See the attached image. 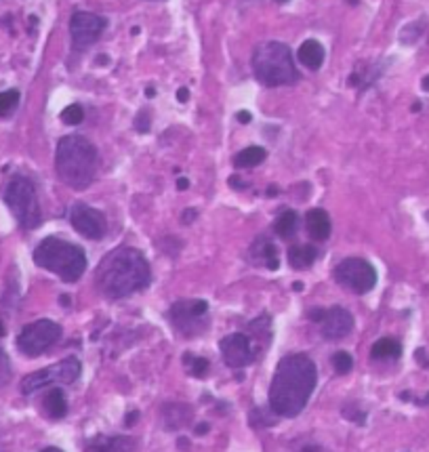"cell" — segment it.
Returning a JSON list of instances; mask_svg holds the SVG:
<instances>
[{"instance_id": "22", "label": "cell", "mask_w": 429, "mask_h": 452, "mask_svg": "<svg viewBox=\"0 0 429 452\" xmlns=\"http://www.w3.org/2000/svg\"><path fill=\"white\" fill-rule=\"evenodd\" d=\"M267 158V152L259 146H251V148H244L242 152L236 154L234 158V164L238 169H253V166H259L263 160Z\"/></svg>"}, {"instance_id": "20", "label": "cell", "mask_w": 429, "mask_h": 452, "mask_svg": "<svg viewBox=\"0 0 429 452\" xmlns=\"http://www.w3.org/2000/svg\"><path fill=\"white\" fill-rule=\"evenodd\" d=\"M45 412L51 416V419H63L68 414V400H65V393L63 389H51L47 396H45Z\"/></svg>"}, {"instance_id": "47", "label": "cell", "mask_w": 429, "mask_h": 452, "mask_svg": "<svg viewBox=\"0 0 429 452\" xmlns=\"http://www.w3.org/2000/svg\"><path fill=\"white\" fill-rule=\"evenodd\" d=\"M348 3H352V5H356V3H358V0H348Z\"/></svg>"}, {"instance_id": "28", "label": "cell", "mask_w": 429, "mask_h": 452, "mask_svg": "<svg viewBox=\"0 0 429 452\" xmlns=\"http://www.w3.org/2000/svg\"><path fill=\"white\" fill-rule=\"evenodd\" d=\"M185 364H189L192 366V375L194 377H206V373H208V360H204V358H192L189 354H185Z\"/></svg>"}, {"instance_id": "46", "label": "cell", "mask_w": 429, "mask_h": 452, "mask_svg": "<svg viewBox=\"0 0 429 452\" xmlns=\"http://www.w3.org/2000/svg\"><path fill=\"white\" fill-rule=\"evenodd\" d=\"M276 3H278V5H286V3H288V0H276Z\"/></svg>"}, {"instance_id": "5", "label": "cell", "mask_w": 429, "mask_h": 452, "mask_svg": "<svg viewBox=\"0 0 429 452\" xmlns=\"http://www.w3.org/2000/svg\"><path fill=\"white\" fill-rule=\"evenodd\" d=\"M253 72L255 78L265 86L295 84L301 78L292 59V51L278 40L261 42L253 51Z\"/></svg>"}, {"instance_id": "19", "label": "cell", "mask_w": 429, "mask_h": 452, "mask_svg": "<svg viewBox=\"0 0 429 452\" xmlns=\"http://www.w3.org/2000/svg\"><path fill=\"white\" fill-rule=\"evenodd\" d=\"M315 259H318V249L311 247V244H299V247H290L288 249V263L295 270H305Z\"/></svg>"}, {"instance_id": "8", "label": "cell", "mask_w": 429, "mask_h": 452, "mask_svg": "<svg viewBox=\"0 0 429 452\" xmlns=\"http://www.w3.org/2000/svg\"><path fill=\"white\" fill-rule=\"evenodd\" d=\"M61 338V326L53 320H36L28 326H24V330L17 336V348L22 354L36 358L40 354H45L49 348H53Z\"/></svg>"}, {"instance_id": "40", "label": "cell", "mask_w": 429, "mask_h": 452, "mask_svg": "<svg viewBox=\"0 0 429 452\" xmlns=\"http://www.w3.org/2000/svg\"><path fill=\"white\" fill-rule=\"evenodd\" d=\"M421 88H423V91H429V74L423 78V82H421Z\"/></svg>"}, {"instance_id": "9", "label": "cell", "mask_w": 429, "mask_h": 452, "mask_svg": "<svg viewBox=\"0 0 429 452\" xmlns=\"http://www.w3.org/2000/svg\"><path fill=\"white\" fill-rule=\"evenodd\" d=\"M335 282L341 284L345 290H352L356 295H366L377 286V270L360 257H350L343 259L335 272Z\"/></svg>"}, {"instance_id": "44", "label": "cell", "mask_w": 429, "mask_h": 452, "mask_svg": "<svg viewBox=\"0 0 429 452\" xmlns=\"http://www.w3.org/2000/svg\"><path fill=\"white\" fill-rule=\"evenodd\" d=\"M301 452H318V450H315L313 446H305V448H303Z\"/></svg>"}, {"instance_id": "37", "label": "cell", "mask_w": 429, "mask_h": 452, "mask_svg": "<svg viewBox=\"0 0 429 452\" xmlns=\"http://www.w3.org/2000/svg\"><path fill=\"white\" fill-rule=\"evenodd\" d=\"M187 187H189V181L185 177H179L177 179V189H187Z\"/></svg>"}, {"instance_id": "2", "label": "cell", "mask_w": 429, "mask_h": 452, "mask_svg": "<svg viewBox=\"0 0 429 452\" xmlns=\"http://www.w3.org/2000/svg\"><path fill=\"white\" fill-rule=\"evenodd\" d=\"M152 280L150 263L141 251L120 247L107 253L95 272V286L107 299H125L143 290Z\"/></svg>"}, {"instance_id": "32", "label": "cell", "mask_w": 429, "mask_h": 452, "mask_svg": "<svg viewBox=\"0 0 429 452\" xmlns=\"http://www.w3.org/2000/svg\"><path fill=\"white\" fill-rule=\"evenodd\" d=\"M196 215H198V212H196L194 208H187V210H183V215H181V221H183V223H192V221L196 219Z\"/></svg>"}, {"instance_id": "10", "label": "cell", "mask_w": 429, "mask_h": 452, "mask_svg": "<svg viewBox=\"0 0 429 452\" xmlns=\"http://www.w3.org/2000/svg\"><path fill=\"white\" fill-rule=\"evenodd\" d=\"M206 311H208L206 301H202V299H183V301H177L171 307L169 318H171L173 326L177 328V332H181L183 336H194V334H200L206 328V324L202 322Z\"/></svg>"}, {"instance_id": "11", "label": "cell", "mask_w": 429, "mask_h": 452, "mask_svg": "<svg viewBox=\"0 0 429 452\" xmlns=\"http://www.w3.org/2000/svg\"><path fill=\"white\" fill-rule=\"evenodd\" d=\"M70 223L72 228L88 238V240H101L107 232V221H105V215L84 202H76L70 210Z\"/></svg>"}, {"instance_id": "1", "label": "cell", "mask_w": 429, "mask_h": 452, "mask_svg": "<svg viewBox=\"0 0 429 452\" xmlns=\"http://www.w3.org/2000/svg\"><path fill=\"white\" fill-rule=\"evenodd\" d=\"M318 383V368L305 354H290L276 366L270 385V408L284 419L303 412Z\"/></svg>"}, {"instance_id": "16", "label": "cell", "mask_w": 429, "mask_h": 452, "mask_svg": "<svg viewBox=\"0 0 429 452\" xmlns=\"http://www.w3.org/2000/svg\"><path fill=\"white\" fill-rule=\"evenodd\" d=\"M135 439L127 435H114V437H95L88 442L86 452H133Z\"/></svg>"}, {"instance_id": "18", "label": "cell", "mask_w": 429, "mask_h": 452, "mask_svg": "<svg viewBox=\"0 0 429 452\" xmlns=\"http://www.w3.org/2000/svg\"><path fill=\"white\" fill-rule=\"evenodd\" d=\"M325 47H322L318 40H305L299 47V61L307 68V70H318L322 63H325Z\"/></svg>"}, {"instance_id": "29", "label": "cell", "mask_w": 429, "mask_h": 452, "mask_svg": "<svg viewBox=\"0 0 429 452\" xmlns=\"http://www.w3.org/2000/svg\"><path fill=\"white\" fill-rule=\"evenodd\" d=\"M343 416L350 419V421H354V423H358V425H364V421H366V412L360 410L356 404H348L343 408Z\"/></svg>"}, {"instance_id": "35", "label": "cell", "mask_w": 429, "mask_h": 452, "mask_svg": "<svg viewBox=\"0 0 429 452\" xmlns=\"http://www.w3.org/2000/svg\"><path fill=\"white\" fill-rule=\"evenodd\" d=\"M187 99H189V91H187L185 86L179 88V91H177V101H179V103H185Z\"/></svg>"}, {"instance_id": "17", "label": "cell", "mask_w": 429, "mask_h": 452, "mask_svg": "<svg viewBox=\"0 0 429 452\" xmlns=\"http://www.w3.org/2000/svg\"><path fill=\"white\" fill-rule=\"evenodd\" d=\"M192 421V408L187 404H166L162 408V425L169 431L185 427Z\"/></svg>"}, {"instance_id": "6", "label": "cell", "mask_w": 429, "mask_h": 452, "mask_svg": "<svg viewBox=\"0 0 429 452\" xmlns=\"http://www.w3.org/2000/svg\"><path fill=\"white\" fill-rule=\"evenodd\" d=\"M5 202L24 230H34L40 225V204L36 187L28 177H13L5 189Z\"/></svg>"}, {"instance_id": "7", "label": "cell", "mask_w": 429, "mask_h": 452, "mask_svg": "<svg viewBox=\"0 0 429 452\" xmlns=\"http://www.w3.org/2000/svg\"><path fill=\"white\" fill-rule=\"evenodd\" d=\"M80 371H82L80 360L70 356V358H65V360H61L57 364H51V366H47L42 371H36V373L24 377L22 379V393L30 396V393H36L38 389H45V387L55 385V383L70 385L80 377Z\"/></svg>"}, {"instance_id": "43", "label": "cell", "mask_w": 429, "mask_h": 452, "mask_svg": "<svg viewBox=\"0 0 429 452\" xmlns=\"http://www.w3.org/2000/svg\"><path fill=\"white\" fill-rule=\"evenodd\" d=\"M154 93H156V91H154V86L146 88V95H148V97H154Z\"/></svg>"}, {"instance_id": "21", "label": "cell", "mask_w": 429, "mask_h": 452, "mask_svg": "<svg viewBox=\"0 0 429 452\" xmlns=\"http://www.w3.org/2000/svg\"><path fill=\"white\" fill-rule=\"evenodd\" d=\"M400 354H402V345L391 336L379 338L370 350V356L375 360H396V358H400Z\"/></svg>"}, {"instance_id": "33", "label": "cell", "mask_w": 429, "mask_h": 452, "mask_svg": "<svg viewBox=\"0 0 429 452\" xmlns=\"http://www.w3.org/2000/svg\"><path fill=\"white\" fill-rule=\"evenodd\" d=\"M137 419H139V412H137V410H133V412H129V414H127V419H125V425H127V427H131V425H135V423H137Z\"/></svg>"}, {"instance_id": "34", "label": "cell", "mask_w": 429, "mask_h": 452, "mask_svg": "<svg viewBox=\"0 0 429 452\" xmlns=\"http://www.w3.org/2000/svg\"><path fill=\"white\" fill-rule=\"evenodd\" d=\"M307 315H309V320H313V322H320V320H322V315H325V309H311Z\"/></svg>"}, {"instance_id": "25", "label": "cell", "mask_w": 429, "mask_h": 452, "mask_svg": "<svg viewBox=\"0 0 429 452\" xmlns=\"http://www.w3.org/2000/svg\"><path fill=\"white\" fill-rule=\"evenodd\" d=\"M84 120V109L78 105V103H72L68 107H63L61 111V123L68 125V127H76Z\"/></svg>"}, {"instance_id": "15", "label": "cell", "mask_w": 429, "mask_h": 452, "mask_svg": "<svg viewBox=\"0 0 429 452\" xmlns=\"http://www.w3.org/2000/svg\"><path fill=\"white\" fill-rule=\"evenodd\" d=\"M305 228H307V234L315 240V242H325L329 240L331 236V217L325 208H311L307 215H305Z\"/></svg>"}, {"instance_id": "27", "label": "cell", "mask_w": 429, "mask_h": 452, "mask_svg": "<svg viewBox=\"0 0 429 452\" xmlns=\"http://www.w3.org/2000/svg\"><path fill=\"white\" fill-rule=\"evenodd\" d=\"M333 366L339 375H348L352 368H354V358L350 352H337L333 356Z\"/></svg>"}, {"instance_id": "41", "label": "cell", "mask_w": 429, "mask_h": 452, "mask_svg": "<svg viewBox=\"0 0 429 452\" xmlns=\"http://www.w3.org/2000/svg\"><path fill=\"white\" fill-rule=\"evenodd\" d=\"M59 303H61V305H70V297H68V295H61V297H59Z\"/></svg>"}, {"instance_id": "12", "label": "cell", "mask_w": 429, "mask_h": 452, "mask_svg": "<svg viewBox=\"0 0 429 452\" xmlns=\"http://www.w3.org/2000/svg\"><path fill=\"white\" fill-rule=\"evenodd\" d=\"M105 28H107V20L97 13H88V11L74 13L70 20V34H72L74 49L91 47L103 34Z\"/></svg>"}, {"instance_id": "38", "label": "cell", "mask_w": 429, "mask_h": 452, "mask_svg": "<svg viewBox=\"0 0 429 452\" xmlns=\"http://www.w3.org/2000/svg\"><path fill=\"white\" fill-rule=\"evenodd\" d=\"M230 185H234L236 189H242V187H247V185H244V183L238 179V177H230Z\"/></svg>"}, {"instance_id": "26", "label": "cell", "mask_w": 429, "mask_h": 452, "mask_svg": "<svg viewBox=\"0 0 429 452\" xmlns=\"http://www.w3.org/2000/svg\"><path fill=\"white\" fill-rule=\"evenodd\" d=\"M17 103H20V91L11 88V91L0 93V116L11 114V111L17 107Z\"/></svg>"}, {"instance_id": "14", "label": "cell", "mask_w": 429, "mask_h": 452, "mask_svg": "<svg viewBox=\"0 0 429 452\" xmlns=\"http://www.w3.org/2000/svg\"><path fill=\"white\" fill-rule=\"evenodd\" d=\"M322 334H325L329 341H339V338L348 336L354 330V315L345 307H331L325 309V315L320 320Z\"/></svg>"}, {"instance_id": "45", "label": "cell", "mask_w": 429, "mask_h": 452, "mask_svg": "<svg viewBox=\"0 0 429 452\" xmlns=\"http://www.w3.org/2000/svg\"><path fill=\"white\" fill-rule=\"evenodd\" d=\"M3 334H5V326H3V324H0V336H3Z\"/></svg>"}, {"instance_id": "31", "label": "cell", "mask_w": 429, "mask_h": 452, "mask_svg": "<svg viewBox=\"0 0 429 452\" xmlns=\"http://www.w3.org/2000/svg\"><path fill=\"white\" fill-rule=\"evenodd\" d=\"M236 118H238V123H242V125H249V123L253 120V114H251V111H247V109H240L238 114H236Z\"/></svg>"}, {"instance_id": "30", "label": "cell", "mask_w": 429, "mask_h": 452, "mask_svg": "<svg viewBox=\"0 0 429 452\" xmlns=\"http://www.w3.org/2000/svg\"><path fill=\"white\" fill-rule=\"evenodd\" d=\"M150 125H152L150 111L141 109L139 114H137V118H135V129H137V133H148V131H150Z\"/></svg>"}, {"instance_id": "42", "label": "cell", "mask_w": 429, "mask_h": 452, "mask_svg": "<svg viewBox=\"0 0 429 452\" xmlns=\"http://www.w3.org/2000/svg\"><path fill=\"white\" fill-rule=\"evenodd\" d=\"M40 452H63V450H59V448L51 446V448H45V450H40Z\"/></svg>"}, {"instance_id": "39", "label": "cell", "mask_w": 429, "mask_h": 452, "mask_svg": "<svg viewBox=\"0 0 429 452\" xmlns=\"http://www.w3.org/2000/svg\"><path fill=\"white\" fill-rule=\"evenodd\" d=\"M194 431H196V435H202V433H206V431H208V425H206V423H202V425H198Z\"/></svg>"}, {"instance_id": "3", "label": "cell", "mask_w": 429, "mask_h": 452, "mask_svg": "<svg viewBox=\"0 0 429 452\" xmlns=\"http://www.w3.org/2000/svg\"><path fill=\"white\" fill-rule=\"evenodd\" d=\"M99 166L97 148L80 135H68L57 143L55 169L59 179L72 189H86Z\"/></svg>"}, {"instance_id": "4", "label": "cell", "mask_w": 429, "mask_h": 452, "mask_svg": "<svg viewBox=\"0 0 429 452\" xmlns=\"http://www.w3.org/2000/svg\"><path fill=\"white\" fill-rule=\"evenodd\" d=\"M34 263L51 274H55L57 278H61L63 282H76L80 280V276L86 270V255L80 247L49 236L45 238L36 249H34Z\"/></svg>"}, {"instance_id": "23", "label": "cell", "mask_w": 429, "mask_h": 452, "mask_svg": "<svg viewBox=\"0 0 429 452\" xmlns=\"http://www.w3.org/2000/svg\"><path fill=\"white\" fill-rule=\"evenodd\" d=\"M297 228H299V215L295 210H284L274 223V232L280 238H292L297 234Z\"/></svg>"}, {"instance_id": "13", "label": "cell", "mask_w": 429, "mask_h": 452, "mask_svg": "<svg viewBox=\"0 0 429 452\" xmlns=\"http://www.w3.org/2000/svg\"><path fill=\"white\" fill-rule=\"evenodd\" d=\"M221 356L230 368H244L255 360V350L251 336L244 332H234L221 338Z\"/></svg>"}, {"instance_id": "24", "label": "cell", "mask_w": 429, "mask_h": 452, "mask_svg": "<svg viewBox=\"0 0 429 452\" xmlns=\"http://www.w3.org/2000/svg\"><path fill=\"white\" fill-rule=\"evenodd\" d=\"M259 244H261V249H259L261 263H263L267 270H278V253H276V247H274L270 240H261Z\"/></svg>"}, {"instance_id": "36", "label": "cell", "mask_w": 429, "mask_h": 452, "mask_svg": "<svg viewBox=\"0 0 429 452\" xmlns=\"http://www.w3.org/2000/svg\"><path fill=\"white\" fill-rule=\"evenodd\" d=\"M416 360L421 362V366H429V360H427V354H425V350H416Z\"/></svg>"}]
</instances>
